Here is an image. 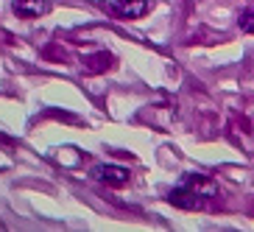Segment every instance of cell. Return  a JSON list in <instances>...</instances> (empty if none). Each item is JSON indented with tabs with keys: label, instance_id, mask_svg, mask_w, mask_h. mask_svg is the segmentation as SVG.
<instances>
[{
	"label": "cell",
	"instance_id": "1",
	"mask_svg": "<svg viewBox=\"0 0 254 232\" xmlns=\"http://www.w3.org/2000/svg\"><path fill=\"white\" fill-rule=\"evenodd\" d=\"M209 196H215V185H212L209 179H204V176L190 173L179 187H173V190H171V202L176 204V207L201 210Z\"/></svg>",
	"mask_w": 254,
	"mask_h": 232
},
{
	"label": "cell",
	"instance_id": "2",
	"mask_svg": "<svg viewBox=\"0 0 254 232\" xmlns=\"http://www.w3.org/2000/svg\"><path fill=\"white\" fill-rule=\"evenodd\" d=\"M95 176L101 182H106V185H112V187H123L128 182V171L120 168V165H98Z\"/></svg>",
	"mask_w": 254,
	"mask_h": 232
},
{
	"label": "cell",
	"instance_id": "3",
	"mask_svg": "<svg viewBox=\"0 0 254 232\" xmlns=\"http://www.w3.org/2000/svg\"><path fill=\"white\" fill-rule=\"evenodd\" d=\"M112 8L120 17H128V20H137L151 8V0H115Z\"/></svg>",
	"mask_w": 254,
	"mask_h": 232
},
{
	"label": "cell",
	"instance_id": "4",
	"mask_svg": "<svg viewBox=\"0 0 254 232\" xmlns=\"http://www.w3.org/2000/svg\"><path fill=\"white\" fill-rule=\"evenodd\" d=\"M11 6H14V11L20 17H42V14H48L51 3L48 0H14Z\"/></svg>",
	"mask_w": 254,
	"mask_h": 232
},
{
	"label": "cell",
	"instance_id": "5",
	"mask_svg": "<svg viewBox=\"0 0 254 232\" xmlns=\"http://www.w3.org/2000/svg\"><path fill=\"white\" fill-rule=\"evenodd\" d=\"M240 31L254 34V8H246V11L240 14Z\"/></svg>",
	"mask_w": 254,
	"mask_h": 232
}]
</instances>
